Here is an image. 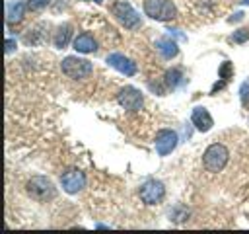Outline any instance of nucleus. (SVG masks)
I'll list each match as a JSON object with an SVG mask.
<instances>
[{
  "label": "nucleus",
  "instance_id": "obj_17",
  "mask_svg": "<svg viewBox=\"0 0 249 234\" xmlns=\"http://www.w3.org/2000/svg\"><path fill=\"white\" fill-rule=\"evenodd\" d=\"M245 41H249V23L241 25L239 29H235L230 37V43H235V45H243Z\"/></svg>",
  "mask_w": 249,
  "mask_h": 234
},
{
  "label": "nucleus",
  "instance_id": "obj_13",
  "mask_svg": "<svg viewBox=\"0 0 249 234\" xmlns=\"http://www.w3.org/2000/svg\"><path fill=\"white\" fill-rule=\"evenodd\" d=\"M154 47H156V51L165 58V60H171V58H175L177 55H179V47H177V43L173 41V37L171 35H163V37H160L156 43H154Z\"/></svg>",
  "mask_w": 249,
  "mask_h": 234
},
{
  "label": "nucleus",
  "instance_id": "obj_19",
  "mask_svg": "<svg viewBox=\"0 0 249 234\" xmlns=\"http://www.w3.org/2000/svg\"><path fill=\"white\" fill-rule=\"evenodd\" d=\"M49 2L51 0H27V12H41L43 8L49 6Z\"/></svg>",
  "mask_w": 249,
  "mask_h": 234
},
{
  "label": "nucleus",
  "instance_id": "obj_8",
  "mask_svg": "<svg viewBox=\"0 0 249 234\" xmlns=\"http://www.w3.org/2000/svg\"><path fill=\"white\" fill-rule=\"evenodd\" d=\"M86 181H88L86 174L82 170H78V168H70V170L62 172V176H60V187L70 195L82 191L86 187Z\"/></svg>",
  "mask_w": 249,
  "mask_h": 234
},
{
  "label": "nucleus",
  "instance_id": "obj_16",
  "mask_svg": "<svg viewBox=\"0 0 249 234\" xmlns=\"http://www.w3.org/2000/svg\"><path fill=\"white\" fill-rule=\"evenodd\" d=\"M72 39V23H62L53 33V45L56 49H64Z\"/></svg>",
  "mask_w": 249,
  "mask_h": 234
},
{
  "label": "nucleus",
  "instance_id": "obj_2",
  "mask_svg": "<svg viewBox=\"0 0 249 234\" xmlns=\"http://www.w3.org/2000/svg\"><path fill=\"white\" fill-rule=\"evenodd\" d=\"M25 191H27V195H29L33 201H37V203H47V201L54 199V195H56L54 183H53L49 177H45V176H33V177L25 183Z\"/></svg>",
  "mask_w": 249,
  "mask_h": 234
},
{
  "label": "nucleus",
  "instance_id": "obj_5",
  "mask_svg": "<svg viewBox=\"0 0 249 234\" xmlns=\"http://www.w3.org/2000/svg\"><path fill=\"white\" fill-rule=\"evenodd\" d=\"M111 14L117 18L119 23H123L126 29H138L142 25V20H140V14L132 8L130 2L126 0H115L111 4Z\"/></svg>",
  "mask_w": 249,
  "mask_h": 234
},
{
  "label": "nucleus",
  "instance_id": "obj_10",
  "mask_svg": "<svg viewBox=\"0 0 249 234\" xmlns=\"http://www.w3.org/2000/svg\"><path fill=\"white\" fill-rule=\"evenodd\" d=\"M105 62H107L111 68H115V70H119L121 74H124V76H134V74L138 72L136 62L130 60L128 57H124L123 53H111V55H107Z\"/></svg>",
  "mask_w": 249,
  "mask_h": 234
},
{
  "label": "nucleus",
  "instance_id": "obj_20",
  "mask_svg": "<svg viewBox=\"0 0 249 234\" xmlns=\"http://www.w3.org/2000/svg\"><path fill=\"white\" fill-rule=\"evenodd\" d=\"M167 35L177 37V39H181V41H187V35H185V33H181L179 29H167Z\"/></svg>",
  "mask_w": 249,
  "mask_h": 234
},
{
  "label": "nucleus",
  "instance_id": "obj_9",
  "mask_svg": "<svg viewBox=\"0 0 249 234\" xmlns=\"http://www.w3.org/2000/svg\"><path fill=\"white\" fill-rule=\"evenodd\" d=\"M177 142H179V136H177V133L171 131V129H161V131L156 133L154 144H156V152H158L160 156L171 154V152L177 148Z\"/></svg>",
  "mask_w": 249,
  "mask_h": 234
},
{
  "label": "nucleus",
  "instance_id": "obj_14",
  "mask_svg": "<svg viewBox=\"0 0 249 234\" xmlns=\"http://www.w3.org/2000/svg\"><path fill=\"white\" fill-rule=\"evenodd\" d=\"M163 84H165L167 90H177V88L185 86V84H187V76H185L183 68L175 66V68L165 70V74H163Z\"/></svg>",
  "mask_w": 249,
  "mask_h": 234
},
{
  "label": "nucleus",
  "instance_id": "obj_12",
  "mask_svg": "<svg viewBox=\"0 0 249 234\" xmlns=\"http://www.w3.org/2000/svg\"><path fill=\"white\" fill-rule=\"evenodd\" d=\"M72 47L76 53H82V55H89V53H95L97 51V41L91 33L84 31V33H78L74 39H72Z\"/></svg>",
  "mask_w": 249,
  "mask_h": 234
},
{
  "label": "nucleus",
  "instance_id": "obj_18",
  "mask_svg": "<svg viewBox=\"0 0 249 234\" xmlns=\"http://www.w3.org/2000/svg\"><path fill=\"white\" fill-rule=\"evenodd\" d=\"M218 76L228 82V80L233 76V64H231L230 60H224V62L218 66Z\"/></svg>",
  "mask_w": 249,
  "mask_h": 234
},
{
  "label": "nucleus",
  "instance_id": "obj_23",
  "mask_svg": "<svg viewBox=\"0 0 249 234\" xmlns=\"http://www.w3.org/2000/svg\"><path fill=\"white\" fill-rule=\"evenodd\" d=\"M82 2H95V4H101L103 0H82Z\"/></svg>",
  "mask_w": 249,
  "mask_h": 234
},
{
  "label": "nucleus",
  "instance_id": "obj_21",
  "mask_svg": "<svg viewBox=\"0 0 249 234\" xmlns=\"http://www.w3.org/2000/svg\"><path fill=\"white\" fill-rule=\"evenodd\" d=\"M14 49H16V41L14 39H6V53L10 55Z\"/></svg>",
  "mask_w": 249,
  "mask_h": 234
},
{
  "label": "nucleus",
  "instance_id": "obj_4",
  "mask_svg": "<svg viewBox=\"0 0 249 234\" xmlns=\"http://www.w3.org/2000/svg\"><path fill=\"white\" fill-rule=\"evenodd\" d=\"M144 14L156 21H171L177 18V8L171 0H144Z\"/></svg>",
  "mask_w": 249,
  "mask_h": 234
},
{
  "label": "nucleus",
  "instance_id": "obj_6",
  "mask_svg": "<svg viewBox=\"0 0 249 234\" xmlns=\"http://www.w3.org/2000/svg\"><path fill=\"white\" fill-rule=\"evenodd\" d=\"M138 195H140L142 203H146V205L161 203L163 197H165V185L160 179H146L138 187Z\"/></svg>",
  "mask_w": 249,
  "mask_h": 234
},
{
  "label": "nucleus",
  "instance_id": "obj_3",
  "mask_svg": "<svg viewBox=\"0 0 249 234\" xmlns=\"http://www.w3.org/2000/svg\"><path fill=\"white\" fill-rule=\"evenodd\" d=\"M60 70L64 76L72 78V80H84L93 72V64L88 58L76 57V55H68L62 58L60 62Z\"/></svg>",
  "mask_w": 249,
  "mask_h": 234
},
{
  "label": "nucleus",
  "instance_id": "obj_24",
  "mask_svg": "<svg viewBox=\"0 0 249 234\" xmlns=\"http://www.w3.org/2000/svg\"><path fill=\"white\" fill-rule=\"evenodd\" d=\"M241 4H245V6H249V0H241Z\"/></svg>",
  "mask_w": 249,
  "mask_h": 234
},
{
  "label": "nucleus",
  "instance_id": "obj_15",
  "mask_svg": "<svg viewBox=\"0 0 249 234\" xmlns=\"http://www.w3.org/2000/svg\"><path fill=\"white\" fill-rule=\"evenodd\" d=\"M25 12H27V4L25 2H21V0L10 2L8 8H6V21H8V25L21 21V18H23Z\"/></svg>",
  "mask_w": 249,
  "mask_h": 234
},
{
  "label": "nucleus",
  "instance_id": "obj_11",
  "mask_svg": "<svg viewBox=\"0 0 249 234\" xmlns=\"http://www.w3.org/2000/svg\"><path fill=\"white\" fill-rule=\"evenodd\" d=\"M191 123L195 125V129L198 133H208L212 127H214V119L210 115V111L206 107H195L193 113H191Z\"/></svg>",
  "mask_w": 249,
  "mask_h": 234
},
{
  "label": "nucleus",
  "instance_id": "obj_7",
  "mask_svg": "<svg viewBox=\"0 0 249 234\" xmlns=\"http://www.w3.org/2000/svg\"><path fill=\"white\" fill-rule=\"evenodd\" d=\"M117 101H119L121 107L128 109V111H138V109L144 105V96H142V92H140L138 88H134V86H124V88L119 90Z\"/></svg>",
  "mask_w": 249,
  "mask_h": 234
},
{
  "label": "nucleus",
  "instance_id": "obj_1",
  "mask_svg": "<svg viewBox=\"0 0 249 234\" xmlns=\"http://www.w3.org/2000/svg\"><path fill=\"white\" fill-rule=\"evenodd\" d=\"M228 160H230V150L222 142H212L202 154V166L206 168V172H212V174L222 172Z\"/></svg>",
  "mask_w": 249,
  "mask_h": 234
},
{
  "label": "nucleus",
  "instance_id": "obj_22",
  "mask_svg": "<svg viewBox=\"0 0 249 234\" xmlns=\"http://www.w3.org/2000/svg\"><path fill=\"white\" fill-rule=\"evenodd\" d=\"M241 18H243V12H235V14H233V16H231L228 21H230V23H231V21H239Z\"/></svg>",
  "mask_w": 249,
  "mask_h": 234
}]
</instances>
